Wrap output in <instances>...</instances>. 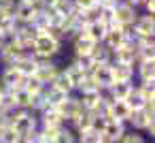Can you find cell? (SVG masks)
I'll return each instance as SVG.
<instances>
[{"label":"cell","instance_id":"cell-35","mask_svg":"<svg viewBox=\"0 0 155 143\" xmlns=\"http://www.w3.org/2000/svg\"><path fill=\"white\" fill-rule=\"evenodd\" d=\"M17 2H30V5H38L41 0H17Z\"/></svg>","mask_w":155,"mask_h":143},{"label":"cell","instance_id":"cell-17","mask_svg":"<svg viewBox=\"0 0 155 143\" xmlns=\"http://www.w3.org/2000/svg\"><path fill=\"white\" fill-rule=\"evenodd\" d=\"M110 62H121V64H136V47L132 43H123L110 54Z\"/></svg>","mask_w":155,"mask_h":143},{"label":"cell","instance_id":"cell-2","mask_svg":"<svg viewBox=\"0 0 155 143\" xmlns=\"http://www.w3.org/2000/svg\"><path fill=\"white\" fill-rule=\"evenodd\" d=\"M9 117H11L13 130L21 139L38 128V115L34 111H30V109H13V111H9Z\"/></svg>","mask_w":155,"mask_h":143},{"label":"cell","instance_id":"cell-4","mask_svg":"<svg viewBox=\"0 0 155 143\" xmlns=\"http://www.w3.org/2000/svg\"><path fill=\"white\" fill-rule=\"evenodd\" d=\"M140 13V9H136L132 2L127 0H115V9H113V17H115V24L113 26H121V28H127L134 24L136 15ZM110 26V28H113Z\"/></svg>","mask_w":155,"mask_h":143},{"label":"cell","instance_id":"cell-12","mask_svg":"<svg viewBox=\"0 0 155 143\" xmlns=\"http://www.w3.org/2000/svg\"><path fill=\"white\" fill-rule=\"evenodd\" d=\"M123 43H127V39H125V28H121V26L108 28L106 34H104V39H102V45H104L110 54H113L117 47H121Z\"/></svg>","mask_w":155,"mask_h":143},{"label":"cell","instance_id":"cell-32","mask_svg":"<svg viewBox=\"0 0 155 143\" xmlns=\"http://www.w3.org/2000/svg\"><path fill=\"white\" fill-rule=\"evenodd\" d=\"M119 143H147V137H144L142 132H136V130H130V128H127Z\"/></svg>","mask_w":155,"mask_h":143},{"label":"cell","instance_id":"cell-36","mask_svg":"<svg viewBox=\"0 0 155 143\" xmlns=\"http://www.w3.org/2000/svg\"><path fill=\"white\" fill-rule=\"evenodd\" d=\"M2 94H5V85L0 83V98H2Z\"/></svg>","mask_w":155,"mask_h":143},{"label":"cell","instance_id":"cell-18","mask_svg":"<svg viewBox=\"0 0 155 143\" xmlns=\"http://www.w3.org/2000/svg\"><path fill=\"white\" fill-rule=\"evenodd\" d=\"M130 115H132V109L127 107L125 100H110V105H108V117H110V120L123 122V124L127 126Z\"/></svg>","mask_w":155,"mask_h":143},{"label":"cell","instance_id":"cell-23","mask_svg":"<svg viewBox=\"0 0 155 143\" xmlns=\"http://www.w3.org/2000/svg\"><path fill=\"white\" fill-rule=\"evenodd\" d=\"M106 30H108V26H106L102 19H94V22H89V24L85 26V34H87L91 41H96V43H102Z\"/></svg>","mask_w":155,"mask_h":143},{"label":"cell","instance_id":"cell-7","mask_svg":"<svg viewBox=\"0 0 155 143\" xmlns=\"http://www.w3.org/2000/svg\"><path fill=\"white\" fill-rule=\"evenodd\" d=\"M127 126L123 122H117V120H106L104 128H102V143H119L121 137L125 134Z\"/></svg>","mask_w":155,"mask_h":143},{"label":"cell","instance_id":"cell-20","mask_svg":"<svg viewBox=\"0 0 155 143\" xmlns=\"http://www.w3.org/2000/svg\"><path fill=\"white\" fill-rule=\"evenodd\" d=\"M113 79L115 81H134L136 79V66L134 64H121V62H110Z\"/></svg>","mask_w":155,"mask_h":143},{"label":"cell","instance_id":"cell-24","mask_svg":"<svg viewBox=\"0 0 155 143\" xmlns=\"http://www.w3.org/2000/svg\"><path fill=\"white\" fill-rule=\"evenodd\" d=\"M91 117H94V115H91L89 111H85V109H83L77 117H72V120L68 122V126H70L74 132H83V130L91 128Z\"/></svg>","mask_w":155,"mask_h":143},{"label":"cell","instance_id":"cell-31","mask_svg":"<svg viewBox=\"0 0 155 143\" xmlns=\"http://www.w3.org/2000/svg\"><path fill=\"white\" fill-rule=\"evenodd\" d=\"M51 83H53L55 88H60V90H64V92H68V94H72V92H74V88H72V83L68 81V77L64 75V71H62V68H60V73L55 75V79H53Z\"/></svg>","mask_w":155,"mask_h":143},{"label":"cell","instance_id":"cell-22","mask_svg":"<svg viewBox=\"0 0 155 143\" xmlns=\"http://www.w3.org/2000/svg\"><path fill=\"white\" fill-rule=\"evenodd\" d=\"M136 79L138 81H155V60L136 62Z\"/></svg>","mask_w":155,"mask_h":143},{"label":"cell","instance_id":"cell-15","mask_svg":"<svg viewBox=\"0 0 155 143\" xmlns=\"http://www.w3.org/2000/svg\"><path fill=\"white\" fill-rule=\"evenodd\" d=\"M13 66H15L24 77H30V75H34V71H36V66H38V58H36L32 51H26L24 56H19V58L13 62Z\"/></svg>","mask_w":155,"mask_h":143},{"label":"cell","instance_id":"cell-3","mask_svg":"<svg viewBox=\"0 0 155 143\" xmlns=\"http://www.w3.org/2000/svg\"><path fill=\"white\" fill-rule=\"evenodd\" d=\"M60 51H62V43H58L55 39H51L47 32L41 34V37H36L34 43H32V54L38 60H53Z\"/></svg>","mask_w":155,"mask_h":143},{"label":"cell","instance_id":"cell-6","mask_svg":"<svg viewBox=\"0 0 155 143\" xmlns=\"http://www.w3.org/2000/svg\"><path fill=\"white\" fill-rule=\"evenodd\" d=\"M26 54V49L13 39V37H9L2 45H0V62H2V66L5 64H13L19 56H24Z\"/></svg>","mask_w":155,"mask_h":143},{"label":"cell","instance_id":"cell-8","mask_svg":"<svg viewBox=\"0 0 155 143\" xmlns=\"http://www.w3.org/2000/svg\"><path fill=\"white\" fill-rule=\"evenodd\" d=\"M89 77L94 79V83L104 92V90H108L110 88V83L115 81L113 79V71H110V64H96L94 68H91V73H89Z\"/></svg>","mask_w":155,"mask_h":143},{"label":"cell","instance_id":"cell-34","mask_svg":"<svg viewBox=\"0 0 155 143\" xmlns=\"http://www.w3.org/2000/svg\"><path fill=\"white\" fill-rule=\"evenodd\" d=\"M17 0H0V11H13Z\"/></svg>","mask_w":155,"mask_h":143},{"label":"cell","instance_id":"cell-13","mask_svg":"<svg viewBox=\"0 0 155 143\" xmlns=\"http://www.w3.org/2000/svg\"><path fill=\"white\" fill-rule=\"evenodd\" d=\"M58 111H60V115L66 120V124L72 120V117H77L81 111H83V107H81V103H79V98H77V94H70L62 105H58L55 107Z\"/></svg>","mask_w":155,"mask_h":143},{"label":"cell","instance_id":"cell-33","mask_svg":"<svg viewBox=\"0 0 155 143\" xmlns=\"http://www.w3.org/2000/svg\"><path fill=\"white\" fill-rule=\"evenodd\" d=\"M140 9H142V13L153 15V11H155V0H144V5H142Z\"/></svg>","mask_w":155,"mask_h":143},{"label":"cell","instance_id":"cell-30","mask_svg":"<svg viewBox=\"0 0 155 143\" xmlns=\"http://www.w3.org/2000/svg\"><path fill=\"white\" fill-rule=\"evenodd\" d=\"M0 143H21V137L13 130V126L0 128Z\"/></svg>","mask_w":155,"mask_h":143},{"label":"cell","instance_id":"cell-1","mask_svg":"<svg viewBox=\"0 0 155 143\" xmlns=\"http://www.w3.org/2000/svg\"><path fill=\"white\" fill-rule=\"evenodd\" d=\"M127 128L153 137V134H155V113H153V103H147L142 109L132 111L130 122H127Z\"/></svg>","mask_w":155,"mask_h":143},{"label":"cell","instance_id":"cell-16","mask_svg":"<svg viewBox=\"0 0 155 143\" xmlns=\"http://www.w3.org/2000/svg\"><path fill=\"white\" fill-rule=\"evenodd\" d=\"M134 85H136L134 81H113L110 88L104 90V92L110 100H125L130 96V92L134 90Z\"/></svg>","mask_w":155,"mask_h":143},{"label":"cell","instance_id":"cell-19","mask_svg":"<svg viewBox=\"0 0 155 143\" xmlns=\"http://www.w3.org/2000/svg\"><path fill=\"white\" fill-rule=\"evenodd\" d=\"M70 43H72V54L74 56H89V51L96 45V41H91L85 32H79L77 37H72Z\"/></svg>","mask_w":155,"mask_h":143},{"label":"cell","instance_id":"cell-28","mask_svg":"<svg viewBox=\"0 0 155 143\" xmlns=\"http://www.w3.org/2000/svg\"><path fill=\"white\" fill-rule=\"evenodd\" d=\"M125 103H127V107L132 109V111H138V109H142L144 105H147V100L138 94V90H136V85H134V90L130 92V96L125 98Z\"/></svg>","mask_w":155,"mask_h":143},{"label":"cell","instance_id":"cell-11","mask_svg":"<svg viewBox=\"0 0 155 143\" xmlns=\"http://www.w3.org/2000/svg\"><path fill=\"white\" fill-rule=\"evenodd\" d=\"M13 17L19 24H32L36 13H38V5H30V2H15L13 7Z\"/></svg>","mask_w":155,"mask_h":143},{"label":"cell","instance_id":"cell-25","mask_svg":"<svg viewBox=\"0 0 155 143\" xmlns=\"http://www.w3.org/2000/svg\"><path fill=\"white\" fill-rule=\"evenodd\" d=\"M89 58L94 64H110V51L102 45V43H96L94 49L89 51Z\"/></svg>","mask_w":155,"mask_h":143},{"label":"cell","instance_id":"cell-26","mask_svg":"<svg viewBox=\"0 0 155 143\" xmlns=\"http://www.w3.org/2000/svg\"><path fill=\"white\" fill-rule=\"evenodd\" d=\"M77 143H102V132H98L94 128L77 132Z\"/></svg>","mask_w":155,"mask_h":143},{"label":"cell","instance_id":"cell-37","mask_svg":"<svg viewBox=\"0 0 155 143\" xmlns=\"http://www.w3.org/2000/svg\"><path fill=\"white\" fill-rule=\"evenodd\" d=\"M0 68H2V62H0Z\"/></svg>","mask_w":155,"mask_h":143},{"label":"cell","instance_id":"cell-9","mask_svg":"<svg viewBox=\"0 0 155 143\" xmlns=\"http://www.w3.org/2000/svg\"><path fill=\"white\" fill-rule=\"evenodd\" d=\"M60 73V66L55 64V60H38V66L34 71V77L41 81V83H51L55 79V75Z\"/></svg>","mask_w":155,"mask_h":143},{"label":"cell","instance_id":"cell-27","mask_svg":"<svg viewBox=\"0 0 155 143\" xmlns=\"http://www.w3.org/2000/svg\"><path fill=\"white\" fill-rule=\"evenodd\" d=\"M53 143H77V132L66 124V126H62V128L58 130V134H55Z\"/></svg>","mask_w":155,"mask_h":143},{"label":"cell","instance_id":"cell-29","mask_svg":"<svg viewBox=\"0 0 155 143\" xmlns=\"http://www.w3.org/2000/svg\"><path fill=\"white\" fill-rule=\"evenodd\" d=\"M24 90H28L30 94H43V88H45V83H41L34 75H30V77H26L24 79V85H21Z\"/></svg>","mask_w":155,"mask_h":143},{"label":"cell","instance_id":"cell-21","mask_svg":"<svg viewBox=\"0 0 155 143\" xmlns=\"http://www.w3.org/2000/svg\"><path fill=\"white\" fill-rule=\"evenodd\" d=\"M62 71H64V75L68 77V81L72 83L74 92H77L79 83H81V81L85 79V75H87V73H85V71H83V68H81V66H79L77 62H74V60H70V62H68V64H66V66H64Z\"/></svg>","mask_w":155,"mask_h":143},{"label":"cell","instance_id":"cell-5","mask_svg":"<svg viewBox=\"0 0 155 143\" xmlns=\"http://www.w3.org/2000/svg\"><path fill=\"white\" fill-rule=\"evenodd\" d=\"M130 28L136 34V41L138 39H153V34H155V19L149 13H138Z\"/></svg>","mask_w":155,"mask_h":143},{"label":"cell","instance_id":"cell-14","mask_svg":"<svg viewBox=\"0 0 155 143\" xmlns=\"http://www.w3.org/2000/svg\"><path fill=\"white\" fill-rule=\"evenodd\" d=\"M38 126L41 128H62V126H66V120L60 115V111L55 107H51V109L38 113Z\"/></svg>","mask_w":155,"mask_h":143},{"label":"cell","instance_id":"cell-10","mask_svg":"<svg viewBox=\"0 0 155 143\" xmlns=\"http://www.w3.org/2000/svg\"><path fill=\"white\" fill-rule=\"evenodd\" d=\"M24 75L13 66V64H5L2 68H0V83H2L5 88H21L24 85Z\"/></svg>","mask_w":155,"mask_h":143}]
</instances>
